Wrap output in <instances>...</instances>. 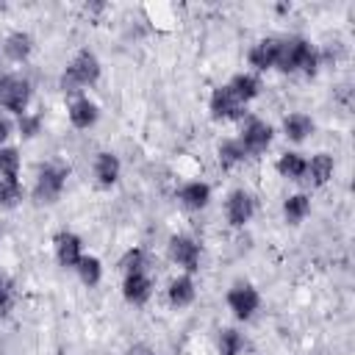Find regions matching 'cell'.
Masks as SVG:
<instances>
[{"label":"cell","mask_w":355,"mask_h":355,"mask_svg":"<svg viewBox=\"0 0 355 355\" xmlns=\"http://www.w3.org/2000/svg\"><path fill=\"white\" fill-rule=\"evenodd\" d=\"M97 78H100V61H97V55L89 53V50H80L75 55V61L67 67V72L61 75V89L67 94H75L83 86H92Z\"/></svg>","instance_id":"7a4b0ae2"},{"label":"cell","mask_w":355,"mask_h":355,"mask_svg":"<svg viewBox=\"0 0 355 355\" xmlns=\"http://www.w3.org/2000/svg\"><path fill=\"white\" fill-rule=\"evenodd\" d=\"M8 133H11V125H8V119H3V116H0V144L8 139Z\"/></svg>","instance_id":"4dcf8cb0"},{"label":"cell","mask_w":355,"mask_h":355,"mask_svg":"<svg viewBox=\"0 0 355 355\" xmlns=\"http://www.w3.org/2000/svg\"><path fill=\"white\" fill-rule=\"evenodd\" d=\"M28 100H31V83L19 75H8L0 80V105L6 111H14V114H25L28 108Z\"/></svg>","instance_id":"277c9868"},{"label":"cell","mask_w":355,"mask_h":355,"mask_svg":"<svg viewBox=\"0 0 355 355\" xmlns=\"http://www.w3.org/2000/svg\"><path fill=\"white\" fill-rule=\"evenodd\" d=\"M241 111H244V105L236 100L230 86L214 89V94H211V114H214V119H239Z\"/></svg>","instance_id":"52a82bcc"},{"label":"cell","mask_w":355,"mask_h":355,"mask_svg":"<svg viewBox=\"0 0 355 355\" xmlns=\"http://www.w3.org/2000/svg\"><path fill=\"white\" fill-rule=\"evenodd\" d=\"M75 269H78V275H80V280H83L86 286H97V283H100L103 266H100V261H97L94 255H83Z\"/></svg>","instance_id":"603a6c76"},{"label":"cell","mask_w":355,"mask_h":355,"mask_svg":"<svg viewBox=\"0 0 355 355\" xmlns=\"http://www.w3.org/2000/svg\"><path fill=\"white\" fill-rule=\"evenodd\" d=\"M258 291L252 288V286H247V283H239V286H233L230 288V294H227V305H230V311L239 316V319H250L255 311H258Z\"/></svg>","instance_id":"8992f818"},{"label":"cell","mask_w":355,"mask_h":355,"mask_svg":"<svg viewBox=\"0 0 355 355\" xmlns=\"http://www.w3.org/2000/svg\"><path fill=\"white\" fill-rule=\"evenodd\" d=\"M55 258H58L61 266L75 269L78 261L83 258V252H80V239H78L75 233H58V236H55Z\"/></svg>","instance_id":"9c48e42d"},{"label":"cell","mask_w":355,"mask_h":355,"mask_svg":"<svg viewBox=\"0 0 355 355\" xmlns=\"http://www.w3.org/2000/svg\"><path fill=\"white\" fill-rule=\"evenodd\" d=\"M64 180H67V169L58 166V164H44L39 169V178H36V186H33V200L36 202H55L61 189H64Z\"/></svg>","instance_id":"3957f363"},{"label":"cell","mask_w":355,"mask_h":355,"mask_svg":"<svg viewBox=\"0 0 355 355\" xmlns=\"http://www.w3.org/2000/svg\"><path fill=\"white\" fill-rule=\"evenodd\" d=\"M330 175H333V158L327 153H319L311 161H305V180L308 183L322 186V183H327Z\"/></svg>","instance_id":"5bb4252c"},{"label":"cell","mask_w":355,"mask_h":355,"mask_svg":"<svg viewBox=\"0 0 355 355\" xmlns=\"http://www.w3.org/2000/svg\"><path fill=\"white\" fill-rule=\"evenodd\" d=\"M22 197V189L17 180H3L0 178V208H14Z\"/></svg>","instance_id":"4316f807"},{"label":"cell","mask_w":355,"mask_h":355,"mask_svg":"<svg viewBox=\"0 0 355 355\" xmlns=\"http://www.w3.org/2000/svg\"><path fill=\"white\" fill-rule=\"evenodd\" d=\"M150 280H147V275H141V272H133V275H128L125 277V286H122V294H125V300L128 302H133V305H141V302H147L150 300Z\"/></svg>","instance_id":"4fadbf2b"},{"label":"cell","mask_w":355,"mask_h":355,"mask_svg":"<svg viewBox=\"0 0 355 355\" xmlns=\"http://www.w3.org/2000/svg\"><path fill=\"white\" fill-rule=\"evenodd\" d=\"M94 119H97V105L89 97H75L69 103V122L75 128H89L94 125Z\"/></svg>","instance_id":"9a60e30c"},{"label":"cell","mask_w":355,"mask_h":355,"mask_svg":"<svg viewBox=\"0 0 355 355\" xmlns=\"http://www.w3.org/2000/svg\"><path fill=\"white\" fill-rule=\"evenodd\" d=\"M6 55L11 58V61H25L28 55H31V50H33V39L28 36V33H22V31H17V33H11L8 39H6Z\"/></svg>","instance_id":"e0dca14e"},{"label":"cell","mask_w":355,"mask_h":355,"mask_svg":"<svg viewBox=\"0 0 355 355\" xmlns=\"http://www.w3.org/2000/svg\"><path fill=\"white\" fill-rule=\"evenodd\" d=\"M244 349V341H241V336L236 333V330H222L219 333V352L222 355H239Z\"/></svg>","instance_id":"484cf974"},{"label":"cell","mask_w":355,"mask_h":355,"mask_svg":"<svg viewBox=\"0 0 355 355\" xmlns=\"http://www.w3.org/2000/svg\"><path fill=\"white\" fill-rule=\"evenodd\" d=\"M8 305V283L0 277V308H6Z\"/></svg>","instance_id":"f546056e"},{"label":"cell","mask_w":355,"mask_h":355,"mask_svg":"<svg viewBox=\"0 0 355 355\" xmlns=\"http://www.w3.org/2000/svg\"><path fill=\"white\" fill-rule=\"evenodd\" d=\"M39 128H42V119H39V116H28V114L19 116V130H22V136H36Z\"/></svg>","instance_id":"f1b7e54d"},{"label":"cell","mask_w":355,"mask_h":355,"mask_svg":"<svg viewBox=\"0 0 355 355\" xmlns=\"http://www.w3.org/2000/svg\"><path fill=\"white\" fill-rule=\"evenodd\" d=\"M169 255H172V261H178L186 272H197V266H200V247H197V241L189 239V236H175V239L169 241Z\"/></svg>","instance_id":"ba28073f"},{"label":"cell","mask_w":355,"mask_h":355,"mask_svg":"<svg viewBox=\"0 0 355 355\" xmlns=\"http://www.w3.org/2000/svg\"><path fill=\"white\" fill-rule=\"evenodd\" d=\"M94 178L100 180V186H111L119 178V158L111 153H100L94 161Z\"/></svg>","instance_id":"2e32d148"},{"label":"cell","mask_w":355,"mask_h":355,"mask_svg":"<svg viewBox=\"0 0 355 355\" xmlns=\"http://www.w3.org/2000/svg\"><path fill=\"white\" fill-rule=\"evenodd\" d=\"M308 211H311V200H308L305 194H294V197H288L286 205H283V216H286L288 225L302 222V219L308 216Z\"/></svg>","instance_id":"44dd1931"},{"label":"cell","mask_w":355,"mask_h":355,"mask_svg":"<svg viewBox=\"0 0 355 355\" xmlns=\"http://www.w3.org/2000/svg\"><path fill=\"white\" fill-rule=\"evenodd\" d=\"M128 355H153V352H150V349H144V347H136V349H130Z\"/></svg>","instance_id":"1f68e13d"},{"label":"cell","mask_w":355,"mask_h":355,"mask_svg":"<svg viewBox=\"0 0 355 355\" xmlns=\"http://www.w3.org/2000/svg\"><path fill=\"white\" fill-rule=\"evenodd\" d=\"M283 128H286V136L291 141H302V139H308V133H313V122L305 114H288Z\"/></svg>","instance_id":"d6986e66"},{"label":"cell","mask_w":355,"mask_h":355,"mask_svg":"<svg viewBox=\"0 0 355 355\" xmlns=\"http://www.w3.org/2000/svg\"><path fill=\"white\" fill-rule=\"evenodd\" d=\"M277 172L283 178H288V180H302L305 178V158L297 155V153H286L277 161Z\"/></svg>","instance_id":"ffe728a7"},{"label":"cell","mask_w":355,"mask_h":355,"mask_svg":"<svg viewBox=\"0 0 355 355\" xmlns=\"http://www.w3.org/2000/svg\"><path fill=\"white\" fill-rule=\"evenodd\" d=\"M178 200H180V205H183V208L200 211V208H205V205H208V200H211V189H208L205 183L194 180V183H186V186L178 191Z\"/></svg>","instance_id":"7c38bea8"},{"label":"cell","mask_w":355,"mask_h":355,"mask_svg":"<svg viewBox=\"0 0 355 355\" xmlns=\"http://www.w3.org/2000/svg\"><path fill=\"white\" fill-rule=\"evenodd\" d=\"M252 211H255V202H252V197L247 191H233L227 197V219H230V225L241 227L244 222H250Z\"/></svg>","instance_id":"30bf717a"},{"label":"cell","mask_w":355,"mask_h":355,"mask_svg":"<svg viewBox=\"0 0 355 355\" xmlns=\"http://www.w3.org/2000/svg\"><path fill=\"white\" fill-rule=\"evenodd\" d=\"M247 158V153H244V147H241V141H222V147H219V164L225 166V169H230V166H236L239 161H244Z\"/></svg>","instance_id":"cb8c5ba5"},{"label":"cell","mask_w":355,"mask_h":355,"mask_svg":"<svg viewBox=\"0 0 355 355\" xmlns=\"http://www.w3.org/2000/svg\"><path fill=\"white\" fill-rule=\"evenodd\" d=\"M141 263H144V252H141L139 247L128 250V252L122 255V261H119V266H122L128 275H133V272H141Z\"/></svg>","instance_id":"83f0119b"},{"label":"cell","mask_w":355,"mask_h":355,"mask_svg":"<svg viewBox=\"0 0 355 355\" xmlns=\"http://www.w3.org/2000/svg\"><path fill=\"white\" fill-rule=\"evenodd\" d=\"M19 172V155L14 147H0V178L3 180H17Z\"/></svg>","instance_id":"d4e9b609"},{"label":"cell","mask_w":355,"mask_h":355,"mask_svg":"<svg viewBox=\"0 0 355 355\" xmlns=\"http://www.w3.org/2000/svg\"><path fill=\"white\" fill-rule=\"evenodd\" d=\"M239 141H241L244 153L258 155V153H263V150L269 147V141H272V128H269L266 122H261V119H250V122L244 125V133H241Z\"/></svg>","instance_id":"5b68a950"},{"label":"cell","mask_w":355,"mask_h":355,"mask_svg":"<svg viewBox=\"0 0 355 355\" xmlns=\"http://www.w3.org/2000/svg\"><path fill=\"white\" fill-rule=\"evenodd\" d=\"M277 50H280V39H275V36L261 39V42L252 44V50H250V64H252L255 69H269V67H275V61H277Z\"/></svg>","instance_id":"8fae6325"},{"label":"cell","mask_w":355,"mask_h":355,"mask_svg":"<svg viewBox=\"0 0 355 355\" xmlns=\"http://www.w3.org/2000/svg\"><path fill=\"white\" fill-rule=\"evenodd\" d=\"M316 64H319V55H316V50L305 39H300V36L280 39V50H277V61H275L277 69H283V72L302 69V72L313 75L316 72Z\"/></svg>","instance_id":"6da1fadb"},{"label":"cell","mask_w":355,"mask_h":355,"mask_svg":"<svg viewBox=\"0 0 355 355\" xmlns=\"http://www.w3.org/2000/svg\"><path fill=\"white\" fill-rule=\"evenodd\" d=\"M227 86H230V92L236 94V100H239L241 105H244L247 100H252V97L258 94V89H261L258 78H252V75H244V72H241V75H236V78H233Z\"/></svg>","instance_id":"ac0fdd59"},{"label":"cell","mask_w":355,"mask_h":355,"mask_svg":"<svg viewBox=\"0 0 355 355\" xmlns=\"http://www.w3.org/2000/svg\"><path fill=\"white\" fill-rule=\"evenodd\" d=\"M191 300H194V283H191V277H178V280H172V286H169V302L178 305V308H183V305H189Z\"/></svg>","instance_id":"7402d4cb"}]
</instances>
